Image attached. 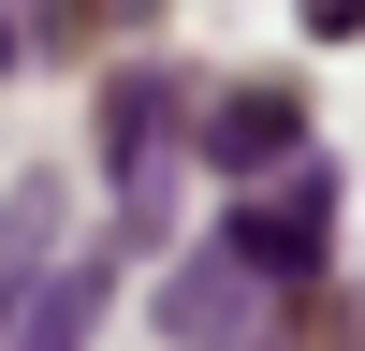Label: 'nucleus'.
Returning <instances> with one entry per match:
<instances>
[{
    "instance_id": "nucleus-1",
    "label": "nucleus",
    "mask_w": 365,
    "mask_h": 351,
    "mask_svg": "<svg viewBox=\"0 0 365 351\" xmlns=\"http://www.w3.org/2000/svg\"><path fill=\"white\" fill-rule=\"evenodd\" d=\"M322 249H336V176H292V190H263L234 220V263H263V278H307Z\"/></svg>"
},
{
    "instance_id": "nucleus-2",
    "label": "nucleus",
    "mask_w": 365,
    "mask_h": 351,
    "mask_svg": "<svg viewBox=\"0 0 365 351\" xmlns=\"http://www.w3.org/2000/svg\"><path fill=\"white\" fill-rule=\"evenodd\" d=\"M161 337H190V351H249V263H175L161 278Z\"/></svg>"
},
{
    "instance_id": "nucleus-3",
    "label": "nucleus",
    "mask_w": 365,
    "mask_h": 351,
    "mask_svg": "<svg viewBox=\"0 0 365 351\" xmlns=\"http://www.w3.org/2000/svg\"><path fill=\"white\" fill-rule=\"evenodd\" d=\"M58 249V176H15V205H0V337L29 322V278H44Z\"/></svg>"
},
{
    "instance_id": "nucleus-4",
    "label": "nucleus",
    "mask_w": 365,
    "mask_h": 351,
    "mask_svg": "<svg viewBox=\"0 0 365 351\" xmlns=\"http://www.w3.org/2000/svg\"><path fill=\"white\" fill-rule=\"evenodd\" d=\"M88 322H103V249H88V263H58V278L29 292V322H15V351H73Z\"/></svg>"
},
{
    "instance_id": "nucleus-5",
    "label": "nucleus",
    "mask_w": 365,
    "mask_h": 351,
    "mask_svg": "<svg viewBox=\"0 0 365 351\" xmlns=\"http://www.w3.org/2000/svg\"><path fill=\"white\" fill-rule=\"evenodd\" d=\"M205 161H220V176L292 161V103H263V88H249V103H220V117H205Z\"/></svg>"
},
{
    "instance_id": "nucleus-6",
    "label": "nucleus",
    "mask_w": 365,
    "mask_h": 351,
    "mask_svg": "<svg viewBox=\"0 0 365 351\" xmlns=\"http://www.w3.org/2000/svg\"><path fill=\"white\" fill-rule=\"evenodd\" d=\"M161 103H175L161 73H132V88H117V190H146V176H161Z\"/></svg>"
}]
</instances>
